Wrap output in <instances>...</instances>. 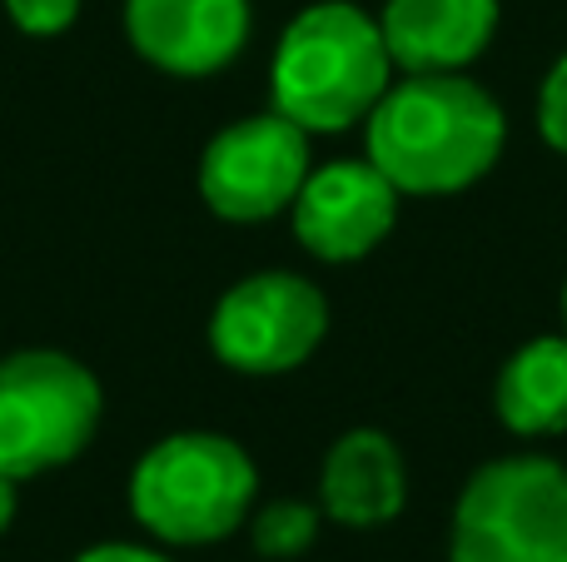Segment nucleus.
Wrapping results in <instances>:
<instances>
[{"mask_svg":"<svg viewBox=\"0 0 567 562\" xmlns=\"http://www.w3.org/2000/svg\"><path fill=\"white\" fill-rule=\"evenodd\" d=\"M329 334V299L313 279L265 269L219 294L209 314V348L225 368L249 378L293 374Z\"/></svg>","mask_w":567,"mask_h":562,"instance_id":"423d86ee","label":"nucleus"},{"mask_svg":"<svg viewBox=\"0 0 567 562\" xmlns=\"http://www.w3.org/2000/svg\"><path fill=\"white\" fill-rule=\"evenodd\" d=\"M493 408L518 438L567 434V334H543L513 348L498 368Z\"/></svg>","mask_w":567,"mask_h":562,"instance_id":"f8f14e48","label":"nucleus"},{"mask_svg":"<svg viewBox=\"0 0 567 562\" xmlns=\"http://www.w3.org/2000/svg\"><path fill=\"white\" fill-rule=\"evenodd\" d=\"M6 15L25 35H60V30L75 25L80 0H6Z\"/></svg>","mask_w":567,"mask_h":562,"instance_id":"4468645a","label":"nucleus"},{"mask_svg":"<svg viewBox=\"0 0 567 562\" xmlns=\"http://www.w3.org/2000/svg\"><path fill=\"white\" fill-rule=\"evenodd\" d=\"M16 508H20V498H16V478L0 473V533H10V523H16Z\"/></svg>","mask_w":567,"mask_h":562,"instance_id":"f3484780","label":"nucleus"},{"mask_svg":"<svg viewBox=\"0 0 567 562\" xmlns=\"http://www.w3.org/2000/svg\"><path fill=\"white\" fill-rule=\"evenodd\" d=\"M363 145V159L379 165L399 195H458L498 165L508 145V115L463 70L403 75L369 110Z\"/></svg>","mask_w":567,"mask_h":562,"instance_id":"f257e3e1","label":"nucleus"},{"mask_svg":"<svg viewBox=\"0 0 567 562\" xmlns=\"http://www.w3.org/2000/svg\"><path fill=\"white\" fill-rule=\"evenodd\" d=\"M449 562H567V468L543 454L483 464L453 503Z\"/></svg>","mask_w":567,"mask_h":562,"instance_id":"20e7f679","label":"nucleus"},{"mask_svg":"<svg viewBox=\"0 0 567 562\" xmlns=\"http://www.w3.org/2000/svg\"><path fill=\"white\" fill-rule=\"evenodd\" d=\"M249 0H125V35L140 60L179 80L225 70L249 45Z\"/></svg>","mask_w":567,"mask_h":562,"instance_id":"1a4fd4ad","label":"nucleus"},{"mask_svg":"<svg viewBox=\"0 0 567 562\" xmlns=\"http://www.w3.org/2000/svg\"><path fill=\"white\" fill-rule=\"evenodd\" d=\"M393 85L379 20L353 0H313L289 20L269 60V105L309 135L363 125Z\"/></svg>","mask_w":567,"mask_h":562,"instance_id":"f03ea898","label":"nucleus"},{"mask_svg":"<svg viewBox=\"0 0 567 562\" xmlns=\"http://www.w3.org/2000/svg\"><path fill=\"white\" fill-rule=\"evenodd\" d=\"M538 129L558 155H567V55L548 70V80L538 90Z\"/></svg>","mask_w":567,"mask_h":562,"instance_id":"2eb2a0df","label":"nucleus"},{"mask_svg":"<svg viewBox=\"0 0 567 562\" xmlns=\"http://www.w3.org/2000/svg\"><path fill=\"white\" fill-rule=\"evenodd\" d=\"M309 179V129L269 115L229 119L199 155V199L229 225H265L299 199Z\"/></svg>","mask_w":567,"mask_h":562,"instance_id":"0eeeda50","label":"nucleus"},{"mask_svg":"<svg viewBox=\"0 0 567 562\" xmlns=\"http://www.w3.org/2000/svg\"><path fill=\"white\" fill-rule=\"evenodd\" d=\"M409 503V468L383 428H349L319 468V508L339 528H383Z\"/></svg>","mask_w":567,"mask_h":562,"instance_id":"9b49d317","label":"nucleus"},{"mask_svg":"<svg viewBox=\"0 0 567 562\" xmlns=\"http://www.w3.org/2000/svg\"><path fill=\"white\" fill-rule=\"evenodd\" d=\"M399 189L369 159H329L309 169L299 199L289 205L293 239L323 264H353L373 254L399 225Z\"/></svg>","mask_w":567,"mask_h":562,"instance_id":"6e6552de","label":"nucleus"},{"mask_svg":"<svg viewBox=\"0 0 567 562\" xmlns=\"http://www.w3.org/2000/svg\"><path fill=\"white\" fill-rule=\"evenodd\" d=\"M563 324H567V279H563Z\"/></svg>","mask_w":567,"mask_h":562,"instance_id":"a211bd4d","label":"nucleus"},{"mask_svg":"<svg viewBox=\"0 0 567 562\" xmlns=\"http://www.w3.org/2000/svg\"><path fill=\"white\" fill-rule=\"evenodd\" d=\"M75 562H169V558L155 553V548H140V543H95Z\"/></svg>","mask_w":567,"mask_h":562,"instance_id":"dca6fc26","label":"nucleus"},{"mask_svg":"<svg viewBox=\"0 0 567 562\" xmlns=\"http://www.w3.org/2000/svg\"><path fill=\"white\" fill-rule=\"evenodd\" d=\"M255 458L209 428L150 444L130 473V513L165 548H209L235 538L255 508Z\"/></svg>","mask_w":567,"mask_h":562,"instance_id":"7ed1b4c3","label":"nucleus"},{"mask_svg":"<svg viewBox=\"0 0 567 562\" xmlns=\"http://www.w3.org/2000/svg\"><path fill=\"white\" fill-rule=\"evenodd\" d=\"M105 414L100 378L60 348L0 358V473L25 483L75 464Z\"/></svg>","mask_w":567,"mask_h":562,"instance_id":"39448f33","label":"nucleus"},{"mask_svg":"<svg viewBox=\"0 0 567 562\" xmlns=\"http://www.w3.org/2000/svg\"><path fill=\"white\" fill-rule=\"evenodd\" d=\"M319 523H323V508L299 503V498H284V503H269L265 513L249 523V543H255L259 558L289 562V558H303L313 548Z\"/></svg>","mask_w":567,"mask_h":562,"instance_id":"ddd939ff","label":"nucleus"},{"mask_svg":"<svg viewBox=\"0 0 567 562\" xmlns=\"http://www.w3.org/2000/svg\"><path fill=\"white\" fill-rule=\"evenodd\" d=\"M383 45L403 75H449L493 45L498 0H389L379 15Z\"/></svg>","mask_w":567,"mask_h":562,"instance_id":"9d476101","label":"nucleus"}]
</instances>
